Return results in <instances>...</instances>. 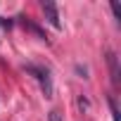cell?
<instances>
[{
	"instance_id": "7",
	"label": "cell",
	"mask_w": 121,
	"mask_h": 121,
	"mask_svg": "<svg viewBox=\"0 0 121 121\" xmlns=\"http://www.w3.org/2000/svg\"><path fill=\"white\" fill-rule=\"evenodd\" d=\"M48 121H62V114H59V112H55V109H52V112L48 114Z\"/></svg>"
},
{
	"instance_id": "4",
	"label": "cell",
	"mask_w": 121,
	"mask_h": 121,
	"mask_svg": "<svg viewBox=\"0 0 121 121\" xmlns=\"http://www.w3.org/2000/svg\"><path fill=\"white\" fill-rule=\"evenodd\" d=\"M107 102H109V109H112V121H119V107H116V100L109 95V100H107Z\"/></svg>"
},
{
	"instance_id": "5",
	"label": "cell",
	"mask_w": 121,
	"mask_h": 121,
	"mask_svg": "<svg viewBox=\"0 0 121 121\" xmlns=\"http://www.w3.org/2000/svg\"><path fill=\"white\" fill-rule=\"evenodd\" d=\"M76 104H78V109H81V112H88V109H90V102H88V97H86V95H78Z\"/></svg>"
},
{
	"instance_id": "3",
	"label": "cell",
	"mask_w": 121,
	"mask_h": 121,
	"mask_svg": "<svg viewBox=\"0 0 121 121\" xmlns=\"http://www.w3.org/2000/svg\"><path fill=\"white\" fill-rule=\"evenodd\" d=\"M107 64H109L112 83H114V86H119V57L114 55V50H107Z\"/></svg>"
},
{
	"instance_id": "1",
	"label": "cell",
	"mask_w": 121,
	"mask_h": 121,
	"mask_svg": "<svg viewBox=\"0 0 121 121\" xmlns=\"http://www.w3.org/2000/svg\"><path fill=\"white\" fill-rule=\"evenodd\" d=\"M24 69L38 78V83H40V88H43V95H45V97H52V76H50V71H48L45 67H38V64H26Z\"/></svg>"
},
{
	"instance_id": "2",
	"label": "cell",
	"mask_w": 121,
	"mask_h": 121,
	"mask_svg": "<svg viewBox=\"0 0 121 121\" xmlns=\"http://www.w3.org/2000/svg\"><path fill=\"white\" fill-rule=\"evenodd\" d=\"M43 14H45V19H48V24L52 26V29H62V22H59V12H57V5L55 3H43Z\"/></svg>"
},
{
	"instance_id": "6",
	"label": "cell",
	"mask_w": 121,
	"mask_h": 121,
	"mask_svg": "<svg viewBox=\"0 0 121 121\" xmlns=\"http://www.w3.org/2000/svg\"><path fill=\"white\" fill-rule=\"evenodd\" d=\"M26 26H29V29H31V31H33V33H36V36H38L40 40H45V38H48V36H45V33H43V31H40V29H38L36 24H31V22H26Z\"/></svg>"
}]
</instances>
